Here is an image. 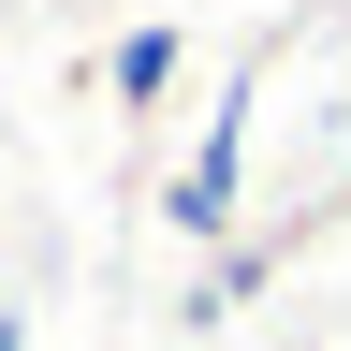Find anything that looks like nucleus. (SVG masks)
<instances>
[{
	"instance_id": "f257e3e1",
	"label": "nucleus",
	"mask_w": 351,
	"mask_h": 351,
	"mask_svg": "<svg viewBox=\"0 0 351 351\" xmlns=\"http://www.w3.org/2000/svg\"><path fill=\"white\" fill-rule=\"evenodd\" d=\"M0 351H29V322H0Z\"/></svg>"
}]
</instances>
